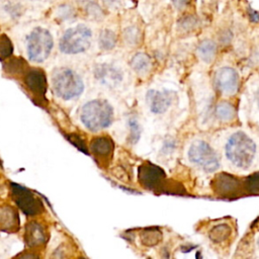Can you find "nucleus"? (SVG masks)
Wrapping results in <instances>:
<instances>
[{
	"label": "nucleus",
	"instance_id": "obj_1",
	"mask_svg": "<svg viewBox=\"0 0 259 259\" xmlns=\"http://www.w3.org/2000/svg\"><path fill=\"white\" fill-rule=\"evenodd\" d=\"M113 108L104 99H93L83 104L80 119L85 127L92 132L108 127L113 121Z\"/></svg>",
	"mask_w": 259,
	"mask_h": 259
},
{
	"label": "nucleus",
	"instance_id": "obj_2",
	"mask_svg": "<svg viewBox=\"0 0 259 259\" xmlns=\"http://www.w3.org/2000/svg\"><path fill=\"white\" fill-rule=\"evenodd\" d=\"M226 157L237 167L249 168L256 154V145L251 138L243 132L233 134L225 147Z\"/></svg>",
	"mask_w": 259,
	"mask_h": 259
},
{
	"label": "nucleus",
	"instance_id": "obj_3",
	"mask_svg": "<svg viewBox=\"0 0 259 259\" xmlns=\"http://www.w3.org/2000/svg\"><path fill=\"white\" fill-rule=\"evenodd\" d=\"M52 86L55 94L63 100L78 98L84 90V83L80 75L67 67L54 70L52 74Z\"/></svg>",
	"mask_w": 259,
	"mask_h": 259
},
{
	"label": "nucleus",
	"instance_id": "obj_4",
	"mask_svg": "<svg viewBox=\"0 0 259 259\" xmlns=\"http://www.w3.org/2000/svg\"><path fill=\"white\" fill-rule=\"evenodd\" d=\"M92 31L85 24L68 28L59 41V49L66 55H76L87 51L91 45Z\"/></svg>",
	"mask_w": 259,
	"mask_h": 259
},
{
	"label": "nucleus",
	"instance_id": "obj_5",
	"mask_svg": "<svg viewBox=\"0 0 259 259\" xmlns=\"http://www.w3.org/2000/svg\"><path fill=\"white\" fill-rule=\"evenodd\" d=\"M54 47L51 32L44 27H35L26 37V52L28 59L33 63L46 61Z\"/></svg>",
	"mask_w": 259,
	"mask_h": 259
},
{
	"label": "nucleus",
	"instance_id": "obj_6",
	"mask_svg": "<svg viewBox=\"0 0 259 259\" xmlns=\"http://www.w3.org/2000/svg\"><path fill=\"white\" fill-rule=\"evenodd\" d=\"M188 158L190 162L199 166L205 172H213L219 166V158L213 149L204 141H194L188 150Z\"/></svg>",
	"mask_w": 259,
	"mask_h": 259
},
{
	"label": "nucleus",
	"instance_id": "obj_7",
	"mask_svg": "<svg viewBox=\"0 0 259 259\" xmlns=\"http://www.w3.org/2000/svg\"><path fill=\"white\" fill-rule=\"evenodd\" d=\"M95 79L107 88H115L122 81V72L115 66L107 63L99 64L94 69Z\"/></svg>",
	"mask_w": 259,
	"mask_h": 259
},
{
	"label": "nucleus",
	"instance_id": "obj_8",
	"mask_svg": "<svg viewBox=\"0 0 259 259\" xmlns=\"http://www.w3.org/2000/svg\"><path fill=\"white\" fill-rule=\"evenodd\" d=\"M239 77L231 67H223L215 74V85L219 91L225 95H232L238 89Z\"/></svg>",
	"mask_w": 259,
	"mask_h": 259
},
{
	"label": "nucleus",
	"instance_id": "obj_9",
	"mask_svg": "<svg viewBox=\"0 0 259 259\" xmlns=\"http://www.w3.org/2000/svg\"><path fill=\"white\" fill-rule=\"evenodd\" d=\"M146 100L150 110L155 114H162L168 110L172 103V95L168 90L151 89L147 92Z\"/></svg>",
	"mask_w": 259,
	"mask_h": 259
},
{
	"label": "nucleus",
	"instance_id": "obj_10",
	"mask_svg": "<svg viewBox=\"0 0 259 259\" xmlns=\"http://www.w3.org/2000/svg\"><path fill=\"white\" fill-rule=\"evenodd\" d=\"M13 196L19 207L26 213H36L38 204L36 199L32 196V194H30L27 189L18 185L13 186Z\"/></svg>",
	"mask_w": 259,
	"mask_h": 259
},
{
	"label": "nucleus",
	"instance_id": "obj_11",
	"mask_svg": "<svg viewBox=\"0 0 259 259\" xmlns=\"http://www.w3.org/2000/svg\"><path fill=\"white\" fill-rule=\"evenodd\" d=\"M91 148L94 156L101 159V161L108 159L109 155L112 153V143L105 137H99L92 141Z\"/></svg>",
	"mask_w": 259,
	"mask_h": 259
},
{
	"label": "nucleus",
	"instance_id": "obj_12",
	"mask_svg": "<svg viewBox=\"0 0 259 259\" xmlns=\"http://www.w3.org/2000/svg\"><path fill=\"white\" fill-rule=\"evenodd\" d=\"M197 53L200 59L205 62L209 63L211 62L217 54V45L212 39L205 38L200 41L197 48Z\"/></svg>",
	"mask_w": 259,
	"mask_h": 259
},
{
	"label": "nucleus",
	"instance_id": "obj_13",
	"mask_svg": "<svg viewBox=\"0 0 259 259\" xmlns=\"http://www.w3.org/2000/svg\"><path fill=\"white\" fill-rule=\"evenodd\" d=\"M27 85L37 95H44L46 93V78L38 70L30 72L27 78Z\"/></svg>",
	"mask_w": 259,
	"mask_h": 259
},
{
	"label": "nucleus",
	"instance_id": "obj_14",
	"mask_svg": "<svg viewBox=\"0 0 259 259\" xmlns=\"http://www.w3.org/2000/svg\"><path fill=\"white\" fill-rule=\"evenodd\" d=\"M27 230H28V233L26 234L27 244L35 246L45 242V232L38 225L30 224Z\"/></svg>",
	"mask_w": 259,
	"mask_h": 259
},
{
	"label": "nucleus",
	"instance_id": "obj_15",
	"mask_svg": "<svg viewBox=\"0 0 259 259\" xmlns=\"http://www.w3.org/2000/svg\"><path fill=\"white\" fill-rule=\"evenodd\" d=\"M17 215L14 213L13 209L9 207H4L0 209V227L4 230L8 228L16 227Z\"/></svg>",
	"mask_w": 259,
	"mask_h": 259
},
{
	"label": "nucleus",
	"instance_id": "obj_16",
	"mask_svg": "<svg viewBox=\"0 0 259 259\" xmlns=\"http://www.w3.org/2000/svg\"><path fill=\"white\" fill-rule=\"evenodd\" d=\"M131 64L133 69H135L138 73H145L149 70L151 62H150V58L146 54L138 53L132 59Z\"/></svg>",
	"mask_w": 259,
	"mask_h": 259
},
{
	"label": "nucleus",
	"instance_id": "obj_17",
	"mask_svg": "<svg viewBox=\"0 0 259 259\" xmlns=\"http://www.w3.org/2000/svg\"><path fill=\"white\" fill-rule=\"evenodd\" d=\"M116 42V35L109 29H104L99 35V47L102 50H111Z\"/></svg>",
	"mask_w": 259,
	"mask_h": 259
},
{
	"label": "nucleus",
	"instance_id": "obj_18",
	"mask_svg": "<svg viewBox=\"0 0 259 259\" xmlns=\"http://www.w3.org/2000/svg\"><path fill=\"white\" fill-rule=\"evenodd\" d=\"M215 113L221 120H231L235 115V109L231 103L224 101L218 104L215 108Z\"/></svg>",
	"mask_w": 259,
	"mask_h": 259
},
{
	"label": "nucleus",
	"instance_id": "obj_19",
	"mask_svg": "<svg viewBox=\"0 0 259 259\" xmlns=\"http://www.w3.org/2000/svg\"><path fill=\"white\" fill-rule=\"evenodd\" d=\"M198 18L194 14H185L178 20V27L185 31H189L196 27Z\"/></svg>",
	"mask_w": 259,
	"mask_h": 259
},
{
	"label": "nucleus",
	"instance_id": "obj_20",
	"mask_svg": "<svg viewBox=\"0 0 259 259\" xmlns=\"http://www.w3.org/2000/svg\"><path fill=\"white\" fill-rule=\"evenodd\" d=\"M13 52V45L6 34L0 35V59L9 57Z\"/></svg>",
	"mask_w": 259,
	"mask_h": 259
},
{
	"label": "nucleus",
	"instance_id": "obj_21",
	"mask_svg": "<svg viewBox=\"0 0 259 259\" xmlns=\"http://www.w3.org/2000/svg\"><path fill=\"white\" fill-rule=\"evenodd\" d=\"M230 233V230L228 226L226 225H220L213 228L209 233V238L215 242H220L222 240H225Z\"/></svg>",
	"mask_w": 259,
	"mask_h": 259
},
{
	"label": "nucleus",
	"instance_id": "obj_22",
	"mask_svg": "<svg viewBox=\"0 0 259 259\" xmlns=\"http://www.w3.org/2000/svg\"><path fill=\"white\" fill-rule=\"evenodd\" d=\"M128 125H130V128H131V135H130V139L132 141V143H137L140 139V136H141V126H140V123L138 122L137 119L135 118H132L130 119L128 121Z\"/></svg>",
	"mask_w": 259,
	"mask_h": 259
},
{
	"label": "nucleus",
	"instance_id": "obj_23",
	"mask_svg": "<svg viewBox=\"0 0 259 259\" xmlns=\"http://www.w3.org/2000/svg\"><path fill=\"white\" fill-rule=\"evenodd\" d=\"M137 37H138V31L135 27H128L124 31V38H126L127 41L134 42V41H136Z\"/></svg>",
	"mask_w": 259,
	"mask_h": 259
},
{
	"label": "nucleus",
	"instance_id": "obj_24",
	"mask_svg": "<svg viewBox=\"0 0 259 259\" xmlns=\"http://www.w3.org/2000/svg\"><path fill=\"white\" fill-rule=\"evenodd\" d=\"M171 2L177 10H183L190 4V0H171Z\"/></svg>",
	"mask_w": 259,
	"mask_h": 259
},
{
	"label": "nucleus",
	"instance_id": "obj_25",
	"mask_svg": "<svg viewBox=\"0 0 259 259\" xmlns=\"http://www.w3.org/2000/svg\"><path fill=\"white\" fill-rule=\"evenodd\" d=\"M247 14L249 16V19L251 22H254V23H257L259 22V12L254 10L253 8L251 7H248L247 9Z\"/></svg>",
	"mask_w": 259,
	"mask_h": 259
},
{
	"label": "nucleus",
	"instance_id": "obj_26",
	"mask_svg": "<svg viewBox=\"0 0 259 259\" xmlns=\"http://www.w3.org/2000/svg\"><path fill=\"white\" fill-rule=\"evenodd\" d=\"M256 97H257V103H258V107H259V90L257 91V95H256Z\"/></svg>",
	"mask_w": 259,
	"mask_h": 259
},
{
	"label": "nucleus",
	"instance_id": "obj_27",
	"mask_svg": "<svg viewBox=\"0 0 259 259\" xmlns=\"http://www.w3.org/2000/svg\"><path fill=\"white\" fill-rule=\"evenodd\" d=\"M257 246H258V248H259V238H258V240H257Z\"/></svg>",
	"mask_w": 259,
	"mask_h": 259
}]
</instances>
